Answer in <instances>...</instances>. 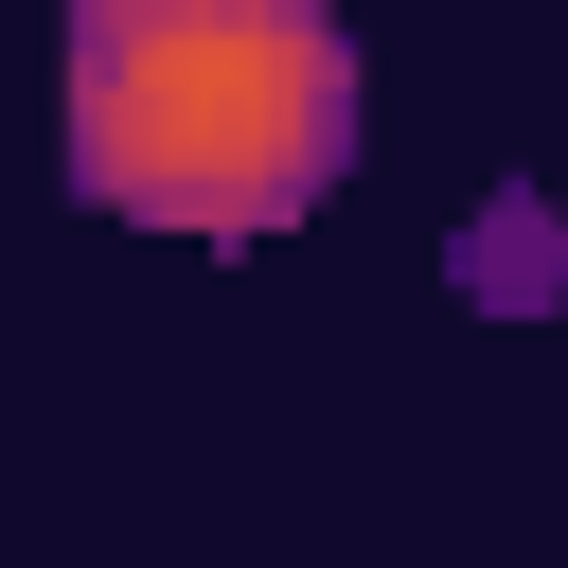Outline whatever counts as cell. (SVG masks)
<instances>
[{
    "label": "cell",
    "instance_id": "obj_1",
    "mask_svg": "<svg viewBox=\"0 0 568 568\" xmlns=\"http://www.w3.org/2000/svg\"><path fill=\"white\" fill-rule=\"evenodd\" d=\"M355 178V36L320 0H71V195L266 248Z\"/></svg>",
    "mask_w": 568,
    "mask_h": 568
}]
</instances>
